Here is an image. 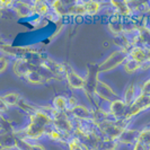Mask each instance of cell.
<instances>
[{
	"label": "cell",
	"mask_w": 150,
	"mask_h": 150,
	"mask_svg": "<svg viewBox=\"0 0 150 150\" xmlns=\"http://www.w3.org/2000/svg\"><path fill=\"white\" fill-rule=\"evenodd\" d=\"M32 6H33V10H34V14H36L40 17H49L52 13V9L50 4L45 2V1H34V2H30Z\"/></svg>",
	"instance_id": "obj_17"
},
{
	"label": "cell",
	"mask_w": 150,
	"mask_h": 150,
	"mask_svg": "<svg viewBox=\"0 0 150 150\" xmlns=\"http://www.w3.org/2000/svg\"><path fill=\"white\" fill-rule=\"evenodd\" d=\"M140 93L150 96V78L143 83V85L141 86V89H140Z\"/></svg>",
	"instance_id": "obj_30"
},
{
	"label": "cell",
	"mask_w": 150,
	"mask_h": 150,
	"mask_svg": "<svg viewBox=\"0 0 150 150\" xmlns=\"http://www.w3.org/2000/svg\"><path fill=\"white\" fill-rule=\"evenodd\" d=\"M129 59V52L123 51V50H115L113 51L105 60L97 66L98 74H104V72H110L114 69H116L120 66H123L124 62Z\"/></svg>",
	"instance_id": "obj_3"
},
{
	"label": "cell",
	"mask_w": 150,
	"mask_h": 150,
	"mask_svg": "<svg viewBox=\"0 0 150 150\" xmlns=\"http://www.w3.org/2000/svg\"><path fill=\"white\" fill-rule=\"evenodd\" d=\"M87 15H96L102 10V5L98 1H85Z\"/></svg>",
	"instance_id": "obj_27"
},
{
	"label": "cell",
	"mask_w": 150,
	"mask_h": 150,
	"mask_svg": "<svg viewBox=\"0 0 150 150\" xmlns=\"http://www.w3.org/2000/svg\"><path fill=\"white\" fill-rule=\"evenodd\" d=\"M117 146H119L117 141L102 137L100 140H99V142H98L97 147L94 150H116Z\"/></svg>",
	"instance_id": "obj_22"
},
{
	"label": "cell",
	"mask_w": 150,
	"mask_h": 150,
	"mask_svg": "<svg viewBox=\"0 0 150 150\" xmlns=\"http://www.w3.org/2000/svg\"><path fill=\"white\" fill-rule=\"evenodd\" d=\"M122 67H123L125 72H128V74H133V72H137L138 70H140V69L142 68V63H140V62H138V61L129 58L128 60L124 62V64H123Z\"/></svg>",
	"instance_id": "obj_25"
},
{
	"label": "cell",
	"mask_w": 150,
	"mask_h": 150,
	"mask_svg": "<svg viewBox=\"0 0 150 150\" xmlns=\"http://www.w3.org/2000/svg\"><path fill=\"white\" fill-rule=\"evenodd\" d=\"M139 133L140 131L135 130V129L128 128L122 134L120 138L116 140L119 144H128V146H134L138 142V138H139Z\"/></svg>",
	"instance_id": "obj_13"
},
{
	"label": "cell",
	"mask_w": 150,
	"mask_h": 150,
	"mask_svg": "<svg viewBox=\"0 0 150 150\" xmlns=\"http://www.w3.org/2000/svg\"><path fill=\"white\" fill-rule=\"evenodd\" d=\"M17 148V137L15 132L1 134V150H11Z\"/></svg>",
	"instance_id": "obj_18"
},
{
	"label": "cell",
	"mask_w": 150,
	"mask_h": 150,
	"mask_svg": "<svg viewBox=\"0 0 150 150\" xmlns=\"http://www.w3.org/2000/svg\"><path fill=\"white\" fill-rule=\"evenodd\" d=\"M64 78L67 80L68 86L71 89L80 90V89H85V87H86V79L83 78L79 74H77L74 69L67 68L66 77Z\"/></svg>",
	"instance_id": "obj_8"
},
{
	"label": "cell",
	"mask_w": 150,
	"mask_h": 150,
	"mask_svg": "<svg viewBox=\"0 0 150 150\" xmlns=\"http://www.w3.org/2000/svg\"><path fill=\"white\" fill-rule=\"evenodd\" d=\"M79 104L78 103V99L75 97V96H70V97L68 98V106H69V110L70 108H72V107H75Z\"/></svg>",
	"instance_id": "obj_31"
},
{
	"label": "cell",
	"mask_w": 150,
	"mask_h": 150,
	"mask_svg": "<svg viewBox=\"0 0 150 150\" xmlns=\"http://www.w3.org/2000/svg\"><path fill=\"white\" fill-rule=\"evenodd\" d=\"M128 119H123V120H110L98 125V131L99 134L103 138L107 139H112V140H117L120 138V135L128 129L129 124Z\"/></svg>",
	"instance_id": "obj_2"
},
{
	"label": "cell",
	"mask_w": 150,
	"mask_h": 150,
	"mask_svg": "<svg viewBox=\"0 0 150 150\" xmlns=\"http://www.w3.org/2000/svg\"><path fill=\"white\" fill-rule=\"evenodd\" d=\"M148 108H150V96L140 93L138 95V97L135 98L134 102L129 106L125 119L131 120L134 115H138L139 113H141L142 111H146Z\"/></svg>",
	"instance_id": "obj_6"
},
{
	"label": "cell",
	"mask_w": 150,
	"mask_h": 150,
	"mask_svg": "<svg viewBox=\"0 0 150 150\" xmlns=\"http://www.w3.org/2000/svg\"><path fill=\"white\" fill-rule=\"evenodd\" d=\"M8 66H9V59H7L5 55H1V58H0V72L4 74L7 70Z\"/></svg>",
	"instance_id": "obj_29"
},
{
	"label": "cell",
	"mask_w": 150,
	"mask_h": 150,
	"mask_svg": "<svg viewBox=\"0 0 150 150\" xmlns=\"http://www.w3.org/2000/svg\"><path fill=\"white\" fill-rule=\"evenodd\" d=\"M138 93H137V87H135L134 83H130L127 86V88L124 89L123 93V97L122 99L124 100V103L128 106H130L133 102L135 100V98L138 97Z\"/></svg>",
	"instance_id": "obj_19"
},
{
	"label": "cell",
	"mask_w": 150,
	"mask_h": 150,
	"mask_svg": "<svg viewBox=\"0 0 150 150\" xmlns=\"http://www.w3.org/2000/svg\"><path fill=\"white\" fill-rule=\"evenodd\" d=\"M52 116L49 113L38 108V111L30 115V123L24 130V138L38 141L47 134V131L52 127Z\"/></svg>",
	"instance_id": "obj_1"
},
{
	"label": "cell",
	"mask_w": 150,
	"mask_h": 150,
	"mask_svg": "<svg viewBox=\"0 0 150 150\" xmlns=\"http://www.w3.org/2000/svg\"><path fill=\"white\" fill-rule=\"evenodd\" d=\"M129 58L143 64L148 62V51L147 49H144L140 45H133L129 51Z\"/></svg>",
	"instance_id": "obj_15"
},
{
	"label": "cell",
	"mask_w": 150,
	"mask_h": 150,
	"mask_svg": "<svg viewBox=\"0 0 150 150\" xmlns=\"http://www.w3.org/2000/svg\"><path fill=\"white\" fill-rule=\"evenodd\" d=\"M0 99H1L2 103H5L9 107V106L18 105L21 103V100H22V96L18 93H7V94L2 95Z\"/></svg>",
	"instance_id": "obj_21"
},
{
	"label": "cell",
	"mask_w": 150,
	"mask_h": 150,
	"mask_svg": "<svg viewBox=\"0 0 150 150\" xmlns=\"http://www.w3.org/2000/svg\"><path fill=\"white\" fill-rule=\"evenodd\" d=\"M68 147H69V150H91L89 147L83 142L79 137H77V135L72 137V138L69 140Z\"/></svg>",
	"instance_id": "obj_24"
},
{
	"label": "cell",
	"mask_w": 150,
	"mask_h": 150,
	"mask_svg": "<svg viewBox=\"0 0 150 150\" xmlns=\"http://www.w3.org/2000/svg\"><path fill=\"white\" fill-rule=\"evenodd\" d=\"M147 51H148V62L150 63V49L149 50H147Z\"/></svg>",
	"instance_id": "obj_33"
},
{
	"label": "cell",
	"mask_w": 150,
	"mask_h": 150,
	"mask_svg": "<svg viewBox=\"0 0 150 150\" xmlns=\"http://www.w3.org/2000/svg\"><path fill=\"white\" fill-rule=\"evenodd\" d=\"M50 6H51V9H52L53 13L57 16H59L60 18L67 15V7L64 6V4L62 1H60V0L53 1V2L50 4Z\"/></svg>",
	"instance_id": "obj_26"
},
{
	"label": "cell",
	"mask_w": 150,
	"mask_h": 150,
	"mask_svg": "<svg viewBox=\"0 0 150 150\" xmlns=\"http://www.w3.org/2000/svg\"><path fill=\"white\" fill-rule=\"evenodd\" d=\"M68 113L75 121H93V110L83 104L70 108Z\"/></svg>",
	"instance_id": "obj_9"
},
{
	"label": "cell",
	"mask_w": 150,
	"mask_h": 150,
	"mask_svg": "<svg viewBox=\"0 0 150 150\" xmlns=\"http://www.w3.org/2000/svg\"><path fill=\"white\" fill-rule=\"evenodd\" d=\"M17 148L18 150H45L42 144H40L34 140L24 138V137L17 138Z\"/></svg>",
	"instance_id": "obj_16"
},
{
	"label": "cell",
	"mask_w": 150,
	"mask_h": 150,
	"mask_svg": "<svg viewBox=\"0 0 150 150\" xmlns=\"http://www.w3.org/2000/svg\"><path fill=\"white\" fill-rule=\"evenodd\" d=\"M32 67H33V63L28 59L18 58V59H15L14 63H13V72L17 77L24 78V76L30 71V69Z\"/></svg>",
	"instance_id": "obj_10"
},
{
	"label": "cell",
	"mask_w": 150,
	"mask_h": 150,
	"mask_svg": "<svg viewBox=\"0 0 150 150\" xmlns=\"http://www.w3.org/2000/svg\"><path fill=\"white\" fill-rule=\"evenodd\" d=\"M67 15H74V16L87 15L86 7H85V1H76L72 5L68 6Z\"/></svg>",
	"instance_id": "obj_20"
},
{
	"label": "cell",
	"mask_w": 150,
	"mask_h": 150,
	"mask_svg": "<svg viewBox=\"0 0 150 150\" xmlns=\"http://www.w3.org/2000/svg\"><path fill=\"white\" fill-rule=\"evenodd\" d=\"M129 106L124 103L122 98H116L107 104V112L114 120H123L127 117Z\"/></svg>",
	"instance_id": "obj_7"
},
{
	"label": "cell",
	"mask_w": 150,
	"mask_h": 150,
	"mask_svg": "<svg viewBox=\"0 0 150 150\" xmlns=\"http://www.w3.org/2000/svg\"><path fill=\"white\" fill-rule=\"evenodd\" d=\"M51 116L53 119V128H55L57 130L61 131L62 133L70 135V137L75 133L76 125L72 121V117H70L67 112H59L57 110H53Z\"/></svg>",
	"instance_id": "obj_4"
},
{
	"label": "cell",
	"mask_w": 150,
	"mask_h": 150,
	"mask_svg": "<svg viewBox=\"0 0 150 150\" xmlns=\"http://www.w3.org/2000/svg\"><path fill=\"white\" fill-rule=\"evenodd\" d=\"M52 105L54 107V110L59 111V112H67L69 111V106H68V98L64 96H55L53 98Z\"/></svg>",
	"instance_id": "obj_23"
},
{
	"label": "cell",
	"mask_w": 150,
	"mask_h": 150,
	"mask_svg": "<svg viewBox=\"0 0 150 150\" xmlns=\"http://www.w3.org/2000/svg\"><path fill=\"white\" fill-rule=\"evenodd\" d=\"M11 9L16 13V15L19 18H27L34 14L33 10V6L32 4H27V2H23V1H16L14 2Z\"/></svg>",
	"instance_id": "obj_14"
},
{
	"label": "cell",
	"mask_w": 150,
	"mask_h": 150,
	"mask_svg": "<svg viewBox=\"0 0 150 150\" xmlns=\"http://www.w3.org/2000/svg\"><path fill=\"white\" fill-rule=\"evenodd\" d=\"M138 141L150 148V128L144 129V130H142V131H140L139 138H138Z\"/></svg>",
	"instance_id": "obj_28"
},
{
	"label": "cell",
	"mask_w": 150,
	"mask_h": 150,
	"mask_svg": "<svg viewBox=\"0 0 150 150\" xmlns=\"http://www.w3.org/2000/svg\"><path fill=\"white\" fill-rule=\"evenodd\" d=\"M132 150H149V147H147V146H144V144H142L141 142L138 141L133 146V149Z\"/></svg>",
	"instance_id": "obj_32"
},
{
	"label": "cell",
	"mask_w": 150,
	"mask_h": 150,
	"mask_svg": "<svg viewBox=\"0 0 150 150\" xmlns=\"http://www.w3.org/2000/svg\"><path fill=\"white\" fill-rule=\"evenodd\" d=\"M149 150H150V148H149Z\"/></svg>",
	"instance_id": "obj_34"
},
{
	"label": "cell",
	"mask_w": 150,
	"mask_h": 150,
	"mask_svg": "<svg viewBox=\"0 0 150 150\" xmlns=\"http://www.w3.org/2000/svg\"><path fill=\"white\" fill-rule=\"evenodd\" d=\"M137 45H140L144 49H150V27L147 24H143L137 30Z\"/></svg>",
	"instance_id": "obj_11"
},
{
	"label": "cell",
	"mask_w": 150,
	"mask_h": 150,
	"mask_svg": "<svg viewBox=\"0 0 150 150\" xmlns=\"http://www.w3.org/2000/svg\"><path fill=\"white\" fill-rule=\"evenodd\" d=\"M94 94L95 96L97 97V99H100L105 103H111L112 100L116 99V98H120L117 93L114 91L111 86H108L106 83L102 81L97 79V81L95 83V87H94Z\"/></svg>",
	"instance_id": "obj_5"
},
{
	"label": "cell",
	"mask_w": 150,
	"mask_h": 150,
	"mask_svg": "<svg viewBox=\"0 0 150 150\" xmlns=\"http://www.w3.org/2000/svg\"><path fill=\"white\" fill-rule=\"evenodd\" d=\"M110 6L112 7L114 13L121 16L122 18H130L133 16V13L129 6L128 1H111Z\"/></svg>",
	"instance_id": "obj_12"
}]
</instances>
